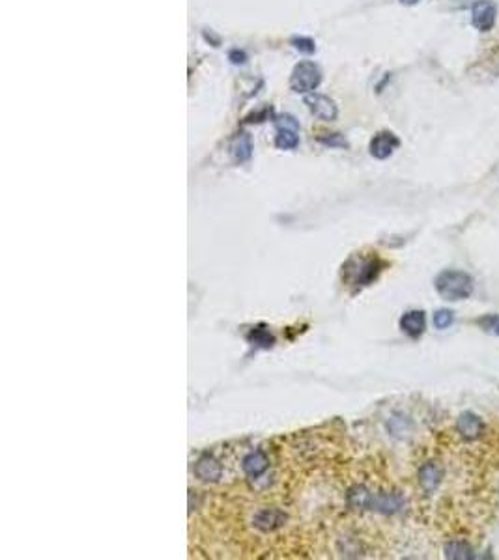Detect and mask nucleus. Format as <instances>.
Instances as JSON below:
<instances>
[{
  "mask_svg": "<svg viewBox=\"0 0 499 560\" xmlns=\"http://www.w3.org/2000/svg\"><path fill=\"white\" fill-rule=\"evenodd\" d=\"M247 338L252 345H257V348H264V350H267V348H272V345L275 344V338H273V335L264 325H258V327H254V329H251V333H249Z\"/></svg>",
  "mask_w": 499,
  "mask_h": 560,
  "instance_id": "nucleus-17",
  "label": "nucleus"
},
{
  "mask_svg": "<svg viewBox=\"0 0 499 560\" xmlns=\"http://www.w3.org/2000/svg\"><path fill=\"white\" fill-rule=\"evenodd\" d=\"M292 45H294V49H298L299 53H307V55H311V53H314V50H316L314 41L311 40V38H305V36L294 38Z\"/></svg>",
  "mask_w": 499,
  "mask_h": 560,
  "instance_id": "nucleus-21",
  "label": "nucleus"
},
{
  "mask_svg": "<svg viewBox=\"0 0 499 560\" xmlns=\"http://www.w3.org/2000/svg\"><path fill=\"white\" fill-rule=\"evenodd\" d=\"M477 323H479V327L484 330V333L499 336V314L483 316Z\"/></svg>",
  "mask_w": 499,
  "mask_h": 560,
  "instance_id": "nucleus-19",
  "label": "nucleus"
},
{
  "mask_svg": "<svg viewBox=\"0 0 499 560\" xmlns=\"http://www.w3.org/2000/svg\"><path fill=\"white\" fill-rule=\"evenodd\" d=\"M370 502H372V493L363 488V485H355L352 488L348 493V505L355 510H363V508H370Z\"/></svg>",
  "mask_w": 499,
  "mask_h": 560,
  "instance_id": "nucleus-16",
  "label": "nucleus"
},
{
  "mask_svg": "<svg viewBox=\"0 0 499 560\" xmlns=\"http://www.w3.org/2000/svg\"><path fill=\"white\" fill-rule=\"evenodd\" d=\"M441 478H444V469L436 461H429L419 469V484H421L424 493H434L438 490Z\"/></svg>",
  "mask_w": 499,
  "mask_h": 560,
  "instance_id": "nucleus-8",
  "label": "nucleus"
},
{
  "mask_svg": "<svg viewBox=\"0 0 499 560\" xmlns=\"http://www.w3.org/2000/svg\"><path fill=\"white\" fill-rule=\"evenodd\" d=\"M267 465H269V460H267V456L264 454L262 451L247 454L243 458V463H242L243 473L247 476H251V478H257V476L262 475L264 470L267 469Z\"/></svg>",
  "mask_w": 499,
  "mask_h": 560,
  "instance_id": "nucleus-13",
  "label": "nucleus"
},
{
  "mask_svg": "<svg viewBox=\"0 0 499 560\" xmlns=\"http://www.w3.org/2000/svg\"><path fill=\"white\" fill-rule=\"evenodd\" d=\"M284 521H286V515L281 510H275V508H264L254 515V527L264 530V532L277 530L279 527L284 525Z\"/></svg>",
  "mask_w": 499,
  "mask_h": 560,
  "instance_id": "nucleus-9",
  "label": "nucleus"
},
{
  "mask_svg": "<svg viewBox=\"0 0 499 560\" xmlns=\"http://www.w3.org/2000/svg\"><path fill=\"white\" fill-rule=\"evenodd\" d=\"M230 156L236 163H243V161L251 159L252 156V142L251 136L242 133V135H236L230 142Z\"/></svg>",
  "mask_w": 499,
  "mask_h": 560,
  "instance_id": "nucleus-14",
  "label": "nucleus"
},
{
  "mask_svg": "<svg viewBox=\"0 0 499 560\" xmlns=\"http://www.w3.org/2000/svg\"><path fill=\"white\" fill-rule=\"evenodd\" d=\"M453 320H454L453 312L447 311V308H441V311H438L434 314V325H436V329H447V327L453 323Z\"/></svg>",
  "mask_w": 499,
  "mask_h": 560,
  "instance_id": "nucleus-20",
  "label": "nucleus"
},
{
  "mask_svg": "<svg viewBox=\"0 0 499 560\" xmlns=\"http://www.w3.org/2000/svg\"><path fill=\"white\" fill-rule=\"evenodd\" d=\"M277 125V136H275V146L279 150H294L299 144V124L294 120L292 116H281L275 120Z\"/></svg>",
  "mask_w": 499,
  "mask_h": 560,
  "instance_id": "nucleus-4",
  "label": "nucleus"
},
{
  "mask_svg": "<svg viewBox=\"0 0 499 560\" xmlns=\"http://www.w3.org/2000/svg\"><path fill=\"white\" fill-rule=\"evenodd\" d=\"M228 58L232 60V64H243V62L247 60V56H245V53L243 50H230V55H228Z\"/></svg>",
  "mask_w": 499,
  "mask_h": 560,
  "instance_id": "nucleus-22",
  "label": "nucleus"
},
{
  "mask_svg": "<svg viewBox=\"0 0 499 560\" xmlns=\"http://www.w3.org/2000/svg\"><path fill=\"white\" fill-rule=\"evenodd\" d=\"M400 146L399 136L391 133V131H382L378 135H374V139L370 140V156L376 157V159H387L395 154V150Z\"/></svg>",
  "mask_w": 499,
  "mask_h": 560,
  "instance_id": "nucleus-7",
  "label": "nucleus"
},
{
  "mask_svg": "<svg viewBox=\"0 0 499 560\" xmlns=\"http://www.w3.org/2000/svg\"><path fill=\"white\" fill-rule=\"evenodd\" d=\"M322 80V73L314 62L303 60L299 64H296V68L292 70L290 75V88L296 94H313Z\"/></svg>",
  "mask_w": 499,
  "mask_h": 560,
  "instance_id": "nucleus-3",
  "label": "nucleus"
},
{
  "mask_svg": "<svg viewBox=\"0 0 499 560\" xmlns=\"http://www.w3.org/2000/svg\"><path fill=\"white\" fill-rule=\"evenodd\" d=\"M343 269L350 284H355L361 288V286H368L372 280H376V276L382 271V264L376 258L372 260V258H358V256H353Z\"/></svg>",
  "mask_w": 499,
  "mask_h": 560,
  "instance_id": "nucleus-2",
  "label": "nucleus"
},
{
  "mask_svg": "<svg viewBox=\"0 0 499 560\" xmlns=\"http://www.w3.org/2000/svg\"><path fill=\"white\" fill-rule=\"evenodd\" d=\"M402 508V499L399 495L393 493H380V495H372V502H370V510H378L383 514H393V512Z\"/></svg>",
  "mask_w": 499,
  "mask_h": 560,
  "instance_id": "nucleus-15",
  "label": "nucleus"
},
{
  "mask_svg": "<svg viewBox=\"0 0 499 560\" xmlns=\"http://www.w3.org/2000/svg\"><path fill=\"white\" fill-rule=\"evenodd\" d=\"M456 431L464 437L466 441H475L483 436V422L473 413H464L456 420Z\"/></svg>",
  "mask_w": 499,
  "mask_h": 560,
  "instance_id": "nucleus-10",
  "label": "nucleus"
},
{
  "mask_svg": "<svg viewBox=\"0 0 499 560\" xmlns=\"http://www.w3.org/2000/svg\"><path fill=\"white\" fill-rule=\"evenodd\" d=\"M400 2H402V4H408V6H412V4H417L419 0H400Z\"/></svg>",
  "mask_w": 499,
  "mask_h": 560,
  "instance_id": "nucleus-24",
  "label": "nucleus"
},
{
  "mask_svg": "<svg viewBox=\"0 0 499 560\" xmlns=\"http://www.w3.org/2000/svg\"><path fill=\"white\" fill-rule=\"evenodd\" d=\"M495 16H498V6L490 0H477L471 8V23L481 32H488L494 28Z\"/></svg>",
  "mask_w": 499,
  "mask_h": 560,
  "instance_id": "nucleus-5",
  "label": "nucleus"
},
{
  "mask_svg": "<svg viewBox=\"0 0 499 560\" xmlns=\"http://www.w3.org/2000/svg\"><path fill=\"white\" fill-rule=\"evenodd\" d=\"M436 291L447 301L468 299L473 294V279L464 271H441L436 276Z\"/></svg>",
  "mask_w": 499,
  "mask_h": 560,
  "instance_id": "nucleus-1",
  "label": "nucleus"
},
{
  "mask_svg": "<svg viewBox=\"0 0 499 560\" xmlns=\"http://www.w3.org/2000/svg\"><path fill=\"white\" fill-rule=\"evenodd\" d=\"M445 556L454 560H466L473 556V551L466 542H449L445 545Z\"/></svg>",
  "mask_w": 499,
  "mask_h": 560,
  "instance_id": "nucleus-18",
  "label": "nucleus"
},
{
  "mask_svg": "<svg viewBox=\"0 0 499 560\" xmlns=\"http://www.w3.org/2000/svg\"><path fill=\"white\" fill-rule=\"evenodd\" d=\"M195 475H197V478H200V480L204 482H217L222 475V467L215 458L204 456V458H200V460L197 461V465H195Z\"/></svg>",
  "mask_w": 499,
  "mask_h": 560,
  "instance_id": "nucleus-12",
  "label": "nucleus"
},
{
  "mask_svg": "<svg viewBox=\"0 0 499 560\" xmlns=\"http://www.w3.org/2000/svg\"><path fill=\"white\" fill-rule=\"evenodd\" d=\"M424 327H426V318L423 311H409L400 318V329L412 338L423 335Z\"/></svg>",
  "mask_w": 499,
  "mask_h": 560,
  "instance_id": "nucleus-11",
  "label": "nucleus"
},
{
  "mask_svg": "<svg viewBox=\"0 0 499 560\" xmlns=\"http://www.w3.org/2000/svg\"><path fill=\"white\" fill-rule=\"evenodd\" d=\"M305 105L308 107L311 114L316 116L318 120L333 122L337 118V105H335V101H333L331 97H328V95L314 94V92L313 94H307L305 95Z\"/></svg>",
  "mask_w": 499,
  "mask_h": 560,
  "instance_id": "nucleus-6",
  "label": "nucleus"
},
{
  "mask_svg": "<svg viewBox=\"0 0 499 560\" xmlns=\"http://www.w3.org/2000/svg\"><path fill=\"white\" fill-rule=\"evenodd\" d=\"M320 140L328 146H346V140H343L338 135H333L331 139H320Z\"/></svg>",
  "mask_w": 499,
  "mask_h": 560,
  "instance_id": "nucleus-23",
  "label": "nucleus"
}]
</instances>
